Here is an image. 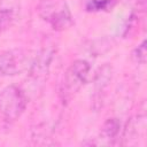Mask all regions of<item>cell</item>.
<instances>
[{
    "mask_svg": "<svg viewBox=\"0 0 147 147\" xmlns=\"http://www.w3.org/2000/svg\"><path fill=\"white\" fill-rule=\"evenodd\" d=\"M113 69L109 64H105L96 71V75L94 77V92L95 96H100L101 93L105 91V88L108 86L111 79Z\"/></svg>",
    "mask_w": 147,
    "mask_h": 147,
    "instance_id": "9",
    "label": "cell"
},
{
    "mask_svg": "<svg viewBox=\"0 0 147 147\" xmlns=\"http://www.w3.org/2000/svg\"><path fill=\"white\" fill-rule=\"evenodd\" d=\"M54 57V49L51 47L42 48L36 57L32 60L31 65L29 68V77L33 83L42 84L48 75L51 63Z\"/></svg>",
    "mask_w": 147,
    "mask_h": 147,
    "instance_id": "5",
    "label": "cell"
},
{
    "mask_svg": "<svg viewBox=\"0 0 147 147\" xmlns=\"http://www.w3.org/2000/svg\"><path fill=\"white\" fill-rule=\"evenodd\" d=\"M28 105L25 93L17 86L10 85L0 92V123L10 125L21 117Z\"/></svg>",
    "mask_w": 147,
    "mask_h": 147,
    "instance_id": "3",
    "label": "cell"
},
{
    "mask_svg": "<svg viewBox=\"0 0 147 147\" xmlns=\"http://www.w3.org/2000/svg\"><path fill=\"white\" fill-rule=\"evenodd\" d=\"M36 10L39 17L56 31H64L74 24V17L65 0H40Z\"/></svg>",
    "mask_w": 147,
    "mask_h": 147,
    "instance_id": "2",
    "label": "cell"
},
{
    "mask_svg": "<svg viewBox=\"0 0 147 147\" xmlns=\"http://www.w3.org/2000/svg\"><path fill=\"white\" fill-rule=\"evenodd\" d=\"M90 70V63L85 60H76L67 68L59 88V96L62 103L67 105L76 96L87 82Z\"/></svg>",
    "mask_w": 147,
    "mask_h": 147,
    "instance_id": "1",
    "label": "cell"
},
{
    "mask_svg": "<svg viewBox=\"0 0 147 147\" xmlns=\"http://www.w3.org/2000/svg\"><path fill=\"white\" fill-rule=\"evenodd\" d=\"M28 53L22 49L0 51V76H14L31 65Z\"/></svg>",
    "mask_w": 147,
    "mask_h": 147,
    "instance_id": "4",
    "label": "cell"
},
{
    "mask_svg": "<svg viewBox=\"0 0 147 147\" xmlns=\"http://www.w3.org/2000/svg\"><path fill=\"white\" fill-rule=\"evenodd\" d=\"M145 131H146V116L145 114H137L133 116L127 123L123 131L121 142L122 145H137L138 139L145 138Z\"/></svg>",
    "mask_w": 147,
    "mask_h": 147,
    "instance_id": "6",
    "label": "cell"
},
{
    "mask_svg": "<svg viewBox=\"0 0 147 147\" xmlns=\"http://www.w3.org/2000/svg\"><path fill=\"white\" fill-rule=\"evenodd\" d=\"M138 3H142L144 5L145 3V0H138Z\"/></svg>",
    "mask_w": 147,
    "mask_h": 147,
    "instance_id": "12",
    "label": "cell"
},
{
    "mask_svg": "<svg viewBox=\"0 0 147 147\" xmlns=\"http://www.w3.org/2000/svg\"><path fill=\"white\" fill-rule=\"evenodd\" d=\"M113 0H84V6L88 11H101L113 8Z\"/></svg>",
    "mask_w": 147,
    "mask_h": 147,
    "instance_id": "10",
    "label": "cell"
},
{
    "mask_svg": "<svg viewBox=\"0 0 147 147\" xmlns=\"http://www.w3.org/2000/svg\"><path fill=\"white\" fill-rule=\"evenodd\" d=\"M20 0H2L0 6V33L10 28L17 20Z\"/></svg>",
    "mask_w": 147,
    "mask_h": 147,
    "instance_id": "7",
    "label": "cell"
},
{
    "mask_svg": "<svg viewBox=\"0 0 147 147\" xmlns=\"http://www.w3.org/2000/svg\"><path fill=\"white\" fill-rule=\"evenodd\" d=\"M146 40H142V42L132 52V59L140 64H144L146 62Z\"/></svg>",
    "mask_w": 147,
    "mask_h": 147,
    "instance_id": "11",
    "label": "cell"
},
{
    "mask_svg": "<svg viewBox=\"0 0 147 147\" xmlns=\"http://www.w3.org/2000/svg\"><path fill=\"white\" fill-rule=\"evenodd\" d=\"M121 131V122L117 118H108L101 126L100 137L105 140V144L113 145L118 139Z\"/></svg>",
    "mask_w": 147,
    "mask_h": 147,
    "instance_id": "8",
    "label": "cell"
}]
</instances>
